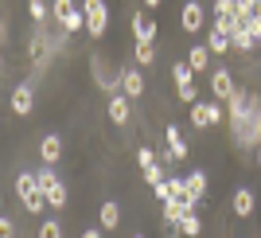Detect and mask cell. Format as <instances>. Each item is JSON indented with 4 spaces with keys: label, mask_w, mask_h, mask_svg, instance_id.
<instances>
[{
    "label": "cell",
    "mask_w": 261,
    "mask_h": 238,
    "mask_svg": "<svg viewBox=\"0 0 261 238\" xmlns=\"http://www.w3.org/2000/svg\"><path fill=\"white\" fill-rule=\"evenodd\" d=\"M234 125H238V137H234L238 149H253V145H261V102L253 94H250V109H246Z\"/></svg>",
    "instance_id": "6da1fadb"
},
{
    "label": "cell",
    "mask_w": 261,
    "mask_h": 238,
    "mask_svg": "<svg viewBox=\"0 0 261 238\" xmlns=\"http://www.w3.org/2000/svg\"><path fill=\"white\" fill-rule=\"evenodd\" d=\"M16 195H20V203L32 211V215H39L47 207V192L43 184H39V172H20L16 176Z\"/></svg>",
    "instance_id": "7a4b0ae2"
},
{
    "label": "cell",
    "mask_w": 261,
    "mask_h": 238,
    "mask_svg": "<svg viewBox=\"0 0 261 238\" xmlns=\"http://www.w3.org/2000/svg\"><path fill=\"white\" fill-rule=\"evenodd\" d=\"M51 12H55V20L63 23L66 32H82V28H86V12L78 8V0H55Z\"/></svg>",
    "instance_id": "3957f363"
},
{
    "label": "cell",
    "mask_w": 261,
    "mask_h": 238,
    "mask_svg": "<svg viewBox=\"0 0 261 238\" xmlns=\"http://www.w3.org/2000/svg\"><path fill=\"white\" fill-rule=\"evenodd\" d=\"M191 125L195 129H215V125H222V102H195L191 106Z\"/></svg>",
    "instance_id": "277c9868"
},
{
    "label": "cell",
    "mask_w": 261,
    "mask_h": 238,
    "mask_svg": "<svg viewBox=\"0 0 261 238\" xmlns=\"http://www.w3.org/2000/svg\"><path fill=\"white\" fill-rule=\"evenodd\" d=\"M39 184H43L47 203H51V207H66V199H70V195H66V184L51 172V164H43V168H39Z\"/></svg>",
    "instance_id": "5b68a950"
},
{
    "label": "cell",
    "mask_w": 261,
    "mask_h": 238,
    "mask_svg": "<svg viewBox=\"0 0 261 238\" xmlns=\"http://www.w3.org/2000/svg\"><path fill=\"white\" fill-rule=\"evenodd\" d=\"M82 12H86V32L90 35H106V28H109L106 0H82Z\"/></svg>",
    "instance_id": "8992f818"
},
{
    "label": "cell",
    "mask_w": 261,
    "mask_h": 238,
    "mask_svg": "<svg viewBox=\"0 0 261 238\" xmlns=\"http://www.w3.org/2000/svg\"><path fill=\"white\" fill-rule=\"evenodd\" d=\"M35 109V90H32V82H20V86L12 90V113L16 117H28Z\"/></svg>",
    "instance_id": "52a82bcc"
},
{
    "label": "cell",
    "mask_w": 261,
    "mask_h": 238,
    "mask_svg": "<svg viewBox=\"0 0 261 238\" xmlns=\"http://www.w3.org/2000/svg\"><path fill=\"white\" fill-rule=\"evenodd\" d=\"M133 117V98L129 94H109V121L113 125H129Z\"/></svg>",
    "instance_id": "ba28073f"
},
{
    "label": "cell",
    "mask_w": 261,
    "mask_h": 238,
    "mask_svg": "<svg viewBox=\"0 0 261 238\" xmlns=\"http://www.w3.org/2000/svg\"><path fill=\"white\" fill-rule=\"evenodd\" d=\"M234 75H230V70H215V75H211V94L218 98V102H230V98H234Z\"/></svg>",
    "instance_id": "9c48e42d"
},
{
    "label": "cell",
    "mask_w": 261,
    "mask_h": 238,
    "mask_svg": "<svg viewBox=\"0 0 261 238\" xmlns=\"http://www.w3.org/2000/svg\"><path fill=\"white\" fill-rule=\"evenodd\" d=\"M133 39L144 43V47L156 43V23L148 20V16H141V12H133Z\"/></svg>",
    "instance_id": "30bf717a"
},
{
    "label": "cell",
    "mask_w": 261,
    "mask_h": 238,
    "mask_svg": "<svg viewBox=\"0 0 261 238\" xmlns=\"http://www.w3.org/2000/svg\"><path fill=\"white\" fill-rule=\"evenodd\" d=\"M28 55H32V63H35V66H47V63H51V43H47V32H35V35H32Z\"/></svg>",
    "instance_id": "8fae6325"
},
{
    "label": "cell",
    "mask_w": 261,
    "mask_h": 238,
    "mask_svg": "<svg viewBox=\"0 0 261 238\" xmlns=\"http://www.w3.org/2000/svg\"><path fill=\"white\" fill-rule=\"evenodd\" d=\"M179 23H184V32H203V4L187 0L184 12H179Z\"/></svg>",
    "instance_id": "7c38bea8"
},
{
    "label": "cell",
    "mask_w": 261,
    "mask_h": 238,
    "mask_svg": "<svg viewBox=\"0 0 261 238\" xmlns=\"http://www.w3.org/2000/svg\"><path fill=\"white\" fill-rule=\"evenodd\" d=\"M121 94H129L133 102L144 94V75L137 70V66H129V70H121Z\"/></svg>",
    "instance_id": "4fadbf2b"
},
{
    "label": "cell",
    "mask_w": 261,
    "mask_h": 238,
    "mask_svg": "<svg viewBox=\"0 0 261 238\" xmlns=\"http://www.w3.org/2000/svg\"><path fill=\"white\" fill-rule=\"evenodd\" d=\"M164 141H168V152H172V160H187V141H184V133H179V125H168L164 129Z\"/></svg>",
    "instance_id": "5bb4252c"
},
{
    "label": "cell",
    "mask_w": 261,
    "mask_h": 238,
    "mask_svg": "<svg viewBox=\"0 0 261 238\" xmlns=\"http://www.w3.org/2000/svg\"><path fill=\"white\" fill-rule=\"evenodd\" d=\"M253 211H257V195H253L250 187H234V215L250 219Z\"/></svg>",
    "instance_id": "9a60e30c"
},
{
    "label": "cell",
    "mask_w": 261,
    "mask_h": 238,
    "mask_svg": "<svg viewBox=\"0 0 261 238\" xmlns=\"http://www.w3.org/2000/svg\"><path fill=\"white\" fill-rule=\"evenodd\" d=\"M39 156H43V164H55L63 156V137H59V133H47L43 141H39Z\"/></svg>",
    "instance_id": "2e32d148"
},
{
    "label": "cell",
    "mask_w": 261,
    "mask_h": 238,
    "mask_svg": "<svg viewBox=\"0 0 261 238\" xmlns=\"http://www.w3.org/2000/svg\"><path fill=\"white\" fill-rule=\"evenodd\" d=\"M98 223H101L106 230H117V227H121V207L113 203V199H106V203L98 207Z\"/></svg>",
    "instance_id": "e0dca14e"
},
{
    "label": "cell",
    "mask_w": 261,
    "mask_h": 238,
    "mask_svg": "<svg viewBox=\"0 0 261 238\" xmlns=\"http://www.w3.org/2000/svg\"><path fill=\"white\" fill-rule=\"evenodd\" d=\"M207 47H211V55H226V51H230L234 43H230V35H226V32H218V28H211V32H207Z\"/></svg>",
    "instance_id": "ac0fdd59"
},
{
    "label": "cell",
    "mask_w": 261,
    "mask_h": 238,
    "mask_svg": "<svg viewBox=\"0 0 261 238\" xmlns=\"http://www.w3.org/2000/svg\"><path fill=\"white\" fill-rule=\"evenodd\" d=\"M226 106H230V121H238L242 113L250 109V94H246V90H234V98H230Z\"/></svg>",
    "instance_id": "d6986e66"
},
{
    "label": "cell",
    "mask_w": 261,
    "mask_h": 238,
    "mask_svg": "<svg viewBox=\"0 0 261 238\" xmlns=\"http://www.w3.org/2000/svg\"><path fill=\"white\" fill-rule=\"evenodd\" d=\"M230 43L238 47V51H253V47H257V39H253V35H250V28H246V23H242L238 32L230 35Z\"/></svg>",
    "instance_id": "ffe728a7"
},
{
    "label": "cell",
    "mask_w": 261,
    "mask_h": 238,
    "mask_svg": "<svg viewBox=\"0 0 261 238\" xmlns=\"http://www.w3.org/2000/svg\"><path fill=\"white\" fill-rule=\"evenodd\" d=\"M187 63L195 66V70H207V63H211V47H191V55H187Z\"/></svg>",
    "instance_id": "44dd1931"
},
{
    "label": "cell",
    "mask_w": 261,
    "mask_h": 238,
    "mask_svg": "<svg viewBox=\"0 0 261 238\" xmlns=\"http://www.w3.org/2000/svg\"><path fill=\"white\" fill-rule=\"evenodd\" d=\"M141 176H144V184H164V180H168V172H164V164L156 160V164H148V168H141Z\"/></svg>",
    "instance_id": "7402d4cb"
},
{
    "label": "cell",
    "mask_w": 261,
    "mask_h": 238,
    "mask_svg": "<svg viewBox=\"0 0 261 238\" xmlns=\"http://www.w3.org/2000/svg\"><path fill=\"white\" fill-rule=\"evenodd\" d=\"M191 75H195V66H191V63H172V78H175V86H187V82H191Z\"/></svg>",
    "instance_id": "603a6c76"
},
{
    "label": "cell",
    "mask_w": 261,
    "mask_h": 238,
    "mask_svg": "<svg viewBox=\"0 0 261 238\" xmlns=\"http://www.w3.org/2000/svg\"><path fill=\"white\" fill-rule=\"evenodd\" d=\"M179 230H184V234H203V219H199L195 211H187V215L179 219Z\"/></svg>",
    "instance_id": "cb8c5ba5"
},
{
    "label": "cell",
    "mask_w": 261,
    "mask_h": 238,
    "mask_svg": "<svg viewBox=\"0 0 261 238\" xmlns=\"http://www.w3.org/2000/svg\"><path fill=\"white\" fill-rule=\"evenodd\" d=\"M187 187L203 199V195H207V172H191V176H187Z\"/></svg>",
    "instance_id": "d4e9b609"
},
{
    "label": "cell",
    "mask_w": 261,
    "mask_h": 238,
    "mask_svg": "<svg viewBox=\"0 0 261 238\" xmlns=\"http://www.w3.org/2000/svg\"><path fill=\"white\" fill-rule=\"evenodd\" d=\"M215 28H218V32H226V35H234L242 28V20H238V16H215Z\"/></svg>",
    "instance_id": "484cf974"
},
{
    "label": "cell",
    "mask_w": 261,
    "mask_h": 238,
    "mask_svg": "<svg viewBox=\"0 0 261 238\" xmlns=\"http://www.w3.org/2000/svg\"><path fill=\"white\" fill-rule=\"evenodd\" d=\"M137 63H141V66H152V63H156V47L137 43Z\"/></svg>",
    "instance_id": "4316f807"
},
{
    "label": "cell",
    "mask_w": 261,
    "mask_h": 238,
    "mask_svg": "<svg viewBox=\"0 0 261 238\" xmlns=\"http://www.w3.org/2000/svg\"><path fill=\"white\" fill-rule=\"evenodd\" d=\"M215 16H238V0H215Z\"/></svg>",
    "instance_id": "83f0119b"
},
{
    "label": "cell",
    "mask_w": 261,
    "mask_h": 238,
    "mask_svg": "<svg viewBox=\"0 0 261 238\" xmlns=\"http://www.w3.org/2000/svg\"><path fill=\"white\" fill-rule=\"evenodd\" d=\"M28 12H32V20H35V23H43V20H47V4H43V0H28Z\"/></svg>",
    "instance_id": "f1b7e54d"
},
{
    "label": "cell",
    "mask_w": 261,
    "mask_h": 238,
    "mask_svg": "<svg viewBox=\"0 0 261 238\" xmlns=\"http://www.w3.org/2000/svg\"><path fill=\"white\" fill-rule=\"evenodd\" d=\"M39 234H43V238H59V234H63V227H59L55 219H43V223H39Z\"/></svg>",
    "instance_id": "f546056e"
},
{
    "label": "cell",
    "mask_w": 261,
    "mask_h": 238,
    "mask_svg": "<svg viewBox=\"0 0 261 238\" xmlns=\"http://www.w3.org/2000/svg\"><path fill=\"white\" fill-rule=\"evenodd\" d=\"M195 98H199L195 82H187V86H179V102H187V106H195Z\"/></svg>",
    "instance_id": "4dcf8cb0"
},
{
    "label": "cell",
    "mask_w": 261,
    "mask_h": 238,
    "mask_svg": "<svg viewBox=\"0 0 261 238\" xmlns=\"http://www.w3.org/2000/svg\"><path fill=\"white\" fill-rule=\"evenodd\" d=\"M156 160H160V156H156L152 149H141V152H137V164H141V168H148V164H156Z\"/></svg>",
    "instance_id": "1f68e13d"
},
{
    "label": "cell",
    "mask_w": 261,
    "mask_h": 238,
    "mask_svg": "<svg viewBox=\"0 0 261 238\" xmlns=\"http://www.w3.org/2000/svg\"><path fill=\"white\" fill-rule=\"evenodd\" d=\"M246 28H250V35H253V39L261 43V12L253 16V20H246Z\"/></svg>",
    "instance_id": "d6a6232c"
},
{
    "label": "cell",
    "mask_w": 261,
    "mask_h": 238,
    "mask_svg": "<svg viewBox=\"0 0 261 238\" xmlns=\"http://www.w3.org/2000/svg\"><path fill=\"white\" fill-rule=\"evenodd\" d=\"M152 195L160 199V203H164V199H172V187H168V180H164V184H156V187H152Z\"/></svg>",
    "instance_id": "836d02e7"
},
{
    "label": "cell",
    "mask_w": 261,
    "mask_h": 238,
    "mask_svg": "<svg viewBox=\"0 0 261 238\" xmlns=\"http://www.w3.org/2000/svg\"><path fill=\"white\" fill-rule=\"evenodd\" d=\"M0 234L12 238V234H16V223H12V219H0Z\"/></svg>",
    "instance_id": "e575fe53"
},
{
    "label": "cell",
    "mask_w": 261,
    "mask_h": 238,
    "mask_svg": "<svg viewBox=\"0 0 261 238\" xmlns=\"http://www.w3.org/2000/svg\"><path fill=\"white\" fill-rule=\"evenodd\" d=\"M144 8H160V0H144Z\"/></svg>",
    "instance_id": "d590c367"
},
{
    "label": "cell",
    "mask_w": 261,
    "mask_h": 238,
    "mask_svg": "<svg viewBox=\"0 0 261 238\" xmlns=\"http://www.w3.org/2000/svg\"><path fill=\"white\" fill-rule=\"evenodd\" d=\"M253 160H257V168H261V145H257V156H253Z\"/></svg>",
    "instance_id": "8d00e7d4"
}]
</instances>
